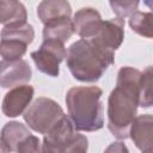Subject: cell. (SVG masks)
Listing matches in <instances>:
<instances>
[{
	"label": "cell",
	"instance_id": "cell-12",
	"mask_svg": "<svg viewBox=\"0 0 153 153\" xmlns=\"http://www.w3.org/2000/svg\"><path fill=\"white\" fill-rule=\"evenodd\" d=\"M72 14V7L68 0H42L37 6L38 19L45 24L59 18H67Z\"/></svg>",
	"mask_w": 153,
	"mask_h": 153
},
{
	"label": "cell",
	"instance_id": "cell-7",
	"mask_svg": "<svg viewBox=\"0 0 153 153\" xmlns=\"http://www.w3.org/2000/svg\"><path fill=\"white\" fill-rule=\"evenodd\" d=\"M87 39L92 41L105 53L115 55V51L124 39V20L118 17L103 20L97 33Z\"/></svg>",
	"mask_w": 153,
	"mask_h": 153
},
{
	"label": "cell",
	"instance_id": "cell-20",
	"mask_svg": "<svg viewBox=\"0 0 153 153\" xmlns=\"http://www.w3.org/2000/svg\"><path fill=\"white\" fill-rule=\"evenodd\" d=\"M19 153H31V152H42V143L39 139L32 134L26 136L17 147V151Z\"/></svg>",
	"mask_w": 153,
	"mask_h": 153
},
{
	"label": "cell",
	"instance_id": "cell-23",
	"mask_svg": "<svg viewBox=\"0 0 153 153\" xmlns=\"http://www.w3.org/2000/svg\"><path fill=\"white\" fill-rule=\"evenodd\" d=\"M143 2H145L146 6H148L149 8H152V0H143Z\"/></svg>",
	"mask_w": 153,
	"mask_h": 153
},
{
	"label": "cell",
	"instance_id": "cell-21",
	"mask_svg": "<svg viewBox=\"0 0 153 153\" xmlns=\"http://www.w3.org/2000/svg\"><path fill=\"white\" fill-rule=\"evenodd\" d=\"M105 151L106 152H128V148L122 142H114Z\"/></svg>",
	"mask_w": 153,
	"mask_h": 153
},
{
	"label": "cell",
	"instance_id": "cell-9",
	"mask_svg": "<svg viewBox=\"0 0 153 153\" xmlns=\"http://www.w3.org/2000/svg\"><path fill=\"white\" fill-rule=\"evenodd\" d=\"M31 67L25 60L0 61V86L2 88H11L17 85L26 84L31 80Z\"/></svg>",
	"mask_w": 153,
	"mask_h": 153
},
{
	"label": "cell",
	"instance_id": "cell-5",
	"mask_svg": "<svg viewBox=\"0 0 153 153\" xmlns=\"http://www.w3.org/2000/svg\"><path fill=\"white\" fill-rule=\"evenodd\" d=\"M63 115L59 103L47 97H39L24 111L23 117L29 128L39 134H47Z\"/></svg>",
	"mask_w": 153,
	"mask_h": 153
},
{
	"label": "cell",
	"instance_id": "cell-1",
	"mask_svg": "<svg viewBox=\"0 0 153 153\" xmlns=\"http://www.w3.org/2000/svg\"><path fill=\"white\" fill-rule=\"evenodd\" d=\"M142 76V72L134 67H122L117 73L116 87L109 96L108 128L120 140L129 137V128L139 108Z\"/></svg>",
	"mask_w": 153,
	"mask_h": 153
},
{
	"label": "cell",
	"instance_id": "cell-2",
	"mask_svg": "<svg viewBox=\"0 0 153 153\" xmlns=\"http://www.w3.org/2000/svg\"><path fill=\"white\" fill-rule=\"evenodd\" d=\"M114 62L115 55L105 53L86 38L72 43L66 53V63L71 74L81 82L98 81Z\"/></svg>",
	"mask_w": 153,
	"mask_h": 153
},
{
	"label": "cell",
	"instance_id": "cell-17",
	"mask_svg": "<svg viewBox=\"0 0 153 153\" xmlns=\"http://www.w3.org/2000/svg\"><path fill=\"white\" fill-rule=\"evenodd\" d=\"M152 12H140L135 11L129 16V26L137 35L152 38Z\"/></svg>",
	"mask_w": 153,
	"mask_h": 153
},
{
	"label": "cell",
	"instance_id": "cell-14",
	"mask_svg": "<svg viewBox=\"0 0 153 153\" xmlns=\"http://www.w3.org/2000/svg\"><path fill=\"white\" fill-rule=\"evenodd\" d=\"M73 33H74V27L71 17L50 20L45 23L43 27L44 39H56L65 43L72 37Z\"/></svg>",
	"mask_w": 153,
	"mask_h": 153
},
{
	"label": "cell",
	"instance_id": "cell-11",
	"mask_svg": "<svg viewBox=\"0 0 153 153\" xmlns=\"http://www.w3.org/2000/svg\"><path fill=\"white\" fill-rule=\"evenodd\" d=\"M102 16L100 13L92 7H84L75 12L73 16L72 23L74 27V32L81 38H91L93 37L102 25Z\"/></svg>",
	"mask_w": 153,
	"mask_h": 153
},
{
	"label": "cell",
	"instance_id": "cell-15",
	"mask_svg": "<svg viewBox=\"0 0 153 153\" xmlns=\"http://www.w3.org/2000/svg\"><path fill=\"white\" fill-rule=\"evenodd\" d=\"M26 19V8L19 0H0V24L25 23Z\"/></svg>",
	"mask_w": 153,
	"mask_h": 153
},
{
	"label": "cell",
	"instance_id": "cell-3",
	"mask_svg": "<svg viewBox=\"0 0 153 153\" xmlns=\"http://www.w3.org/2000/svg\"><path fill=\"white\" fill-rule=\"evenodd\" d=\"M103 91L97 86H75L68 90L66 104L69 118L79 131H96L104 127Z\"/></svg>",
	"mask_w": 153,
	"mask_h": 153
},
{
	"label": "cell",
	"instance_id": "cell-18",
	"mask_svg": "<svg viewBox=\"0 0 153 153\" xmlns=\"http://www.w3.org/2000/svg\"><path fill=\"white\" fill-rule=\"evenodd\" d=\"M109 4L116 17L124 19L137 11L140 0H109Z\"/></svg>",
	"mask_w": 153,
	"mask_h": 153
},
{
	"label": "cell",
	"instance_id": "cell-6",
	"mask_svg": "<svg viewBox=\"0 0 153 153\" xmlns=\"http://www.w3.org/2000/svg\"><path fill=\"white\" fill-rule=\"evenodd\" d=\"M65 43L56 39H44L41 47L31 53L37 69L49 76L56 78L60 74V63L66 59Z\"/></svg>",
	"mask_w": 153,
	"mask_h": 153
},
{
	"label": "cell",
	"instance_id": "cell-19",
	"mask_svg": "<svg viewBox=\"0 0 153 153\" xmlns=\"http://www.w3.org/2000/svg\"><path fill=\"white\" fill-rule=\"evenodd\" d=\"M142 84L140 90L139 106L151 108L152 106V67H147L142 72Z\"/></svg>",
	"mask_w": 153,
	"mask_h": 153
},
{
	"label": "cell",
	"instance_id": "cell-22",
	"mask_svg": "<svg viewBox=\"0 0 153 153\" xmlns=\"http://www.w3.org/2000/svg\"><path fill=\"white\" fill-rule=\"evenodd\" d=\"M0 152H7V148H6V146L4 145L1 137H0Z\"/></svg>",
	"mask_w": 153,
	"mask_h": 153
},
{
	"label": "cell",
	"instance_id": "cell-4",
	"mask_svg": "<svg viewBox=\"0 0 153 153\" xmlns=\"http://www.w3.org/2000/svg\"><path fill=\"white\" fill-rule=\"evenodd\" d=\"M87 149V137L76 133L71 118L66 114L43 137L42 152L45 153H74L86 152Z\"/></svg>",
	"mask_w": 153,
	"mask_h": 153
},
{
	"label": "cell",
	"instance_id": "cell-8",
	"mask_svg": "<svg viewBox=\"0 0 153 153\" xmlns=\"http://www.w3.org/2000/svg\"><path fill=\"white\" fill-rule=\"evenodd\" d=\"M35 90L31 85L22 84L14 87L5 94L1 104V111L6 117H18L30 105L33 98Z\"/></svg>",
	"mask_w": 153,
	"mask_h": 153
},
{
	"label": "cell",
	"instance_id": "cell-10",
	"mask_svg": "<svg viewBox=\"0 0 153 153\" xmlns=\"http://www.w3.org/2000/svg\"><path fill=\"white\" fill-rule=\"evenodd\" d=\"M129 137L141 152L153 148V117L149 114L135 116L129 128Z\"/></svg>",
	"mask_w": 153,
	"mask_h": 153
},
{
	"label": "cell",
	"instance_id": "cell-13",
	"mask_svg": "<svg viewBox=\"0 0 153 153\" xmlns=\"http://www.w3.org/2000/svg\"><path fill=\"white\" fill-rule=\"evenodd\" d=\"M30 134L31 133L25 124L17 121H11L2 127L0 137L6 146L7 152H16L18 145Z\"/></svg>",
	"mask_w": 153,
	"mask_h": 153
},
{
	"label": "cell",
	"instance_id": "cell-16",
	"mask_svg": "<svg viewBox=\"0 0 153 153\" xmlns=\"http://www.w3.org/2000/svg\"><path fill=\"white\" fill-rule=\"evenodd\" d=\"M27 43L18 38L4 37L0 39V56L4 60L22 59L27 50Z\"/></svg>",
	"mask_w": 153,
	"mask_h": 153
}]
</instances>
